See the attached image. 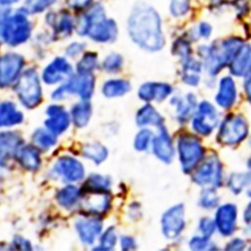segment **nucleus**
I'll use <instances>...</instances> for the list:
<instances>
[{
    "mask_svg": "<svg viewBox=\"0 0 251 251\" xmlns=\"http://www.w3.org/2000/svg\"><path fill=\"white\" fill-rule=\"evenodd\" d=\"M50 23L58 35H68L72 32L74 24L73 19L67 12H61L57 15H53Z\"/></svg>",
    "mask_w": 251,
    "mask_h": 251,
    "instance_id": "31",
    "label": "nucleus"
},
{
    "mask_svg": "<svg viewBox=\"0 0 251 251\" xmlns=\"http://www.w3.org/2000/svg\"><path fill=\"white\" fill-rule=\"evenodd\" d=\"M79 195H80V192L78 191L76 187L73 185H69L57 193L56 199L58 204L61 205L62 207L71 208L77 202Z\"/></svg>",
    "mask_w": 251,
    "mask_h": 251,
    "instance_id": "33",
    "label": "nucleus"
},
{
    "mask_svg": "<svg viewBox=\"0 0 251 251\" xmlns=\"http://www.w3.org/2000/svg\"><path fill=\"white\" fill-rule=\"evenodd\" d=\"M237 208L233 204H224L218 208L215 215V224L223 236L232 235L236 229Z\"/></svg>",
    "mask_w": 251,
    "mask_h": 251,
    "instance_id": "14",
    "label": "nucleus"
},
{
    "mask_svg": "<svg viewBox=\"0 0 251 251\" xmlns=\"http://www.w3.org/2000/svg\"><path fill=\"white\" fill-rule=\"evenodd\" d=\"M110 203L109 191H85V196L81 198V208L89 214H103L109 209Z\"/></svg>",
    "mask_w": 251,
    "mask_h": 251,
    "instance_id": "13",
    "label": "nucleus"
},
{
    "mask_svg": "<svg viewBox=\"0 0 251 251\" xmlns=\"http://www.w3.org/2000/svg\"><path fill=\"white\" fill-rule=\"evenodd\" d=\"M185 228V208L182 204L173 206L162 217V231L164 235L173 239L178 237Z\"/></svg>",
    "mask_w": 251,
    "mask_h": 251,
    "instance_id": "11",
    "label": "nucleus"
},
{
    "mask_svg": "<svg viewBox=\"0 0 251 251\" xmlns=\"http://www.w3.org/2000/svg\"><path fill=\"white\" fill-rule=\"evenodd\" d=\"M237 91L235 81L232 77H222L216 96V102L222 109H230L236 101Z\"/></svg>",
    "mask_w": 251,
    "mask_h": 251,
    "instance_id": "18",
    "label": "nucleus"
},
{
    "mask_svg": "<svg viewBox=\"0 0 251 251\" xmlns=\"http://www.w3.org/2000/svg\"><path fill=\"white\" fill-rule=\"evenodd\" d=\"M202 72V64L193 57L184 61L183 80L185 83L192 87H196L200 81V75Z\"/></svg>",
    "mask_w": 251,
    "mask_h": 251,
    "instance_id": "26",
    "label": "nucleus"
},
{
    "mask_svg": "<svg viewBox=\"0 0 251 251\" xmlns=\"http://www.w3.org/2000/svg\"><path fill=\"white\" fill-rule=\"evenodd\" d=\"M82 155L94 161L96 164H100L108 157V150L100 144H87L82 147Z\"/></svg>",
    "mask_w": 251,
    "mask_h": 251,
    "instance_id": "32",
    "label": "nucleus"
},
{
    "mask_svg": "<svg viewBox=\"0 0 251 251\" xmlns=\"http://www.w3.org/2000/svg\"><path fill=\"white\" fill-rule=\"evenodd\" d=\"M172 94V87L162 82L145 83L139 90V97L145 101L164 100Z\"/></svg>",
    "mask_w": 251,
    "mask_h": 251,
    "instance_id": "19",
    "label": "nucleus"
},
{
    "mask_svg": "<svg viewBox=\"0 0 251 251\" xmlns=\"http://www.w3.org/2000/svg\"><path fill=\"white\" fill-rule=\"evenodd\" d=\"M15 92L27 109H33L40 103L43 100V91H41L38 76L33 70H27L20 76Z\"/></svg>",
    "mask_w": 251,
    "mask_h": 251,
    "instance_id": "5",
    "label": "nucleus"
},
{
    "mask_svg": "<svg viewBox=\"0 0 251 251\" xmlns=\"http://www.w3.org/2000/svg\"><path fill=\"white\" fill-rule=\"evenodd\" d=\"M244 247H245V242L241 238H234L226 245V248L228 250H241Z\"/></svg>",
    "mask_w": 251,
    "mask_h": 251,
    "instance_id": "49",
    "label": "nucleus"
},
{
    "mask_svg": "<svg viewBox=\"0 0 251 251\" xmlns=\"http://www.w3.org/2000/svg\"><path fill=\"white\" fill-rule=\"evenodd\" d=\"M116 241H117V236H116V232H115V228L114 227H110L104 234L102 235L101 239H100V245L99 248V250H112L115 245H116Z\"/></svg>",
    "mask_w": 251,
    "mask_h": 251,
    "instance_id": "40",
    "label": "nucleus"
},
{
    "mask_svg": "<svg viewBox=\"0 0 251 251\" xmlns=\"http://www.w3.org/2000/svg\"><path fill=\"white\" fill-rule=\"evenodd\" d=\"M191 6V0H170V14L176 18L184 17L190 12Z\"/></svg>",
    "mask_w": 251,
    "mask_h": 251,
    "instance_id": "37",
    "label": "nucleus"
},
{
    "mask_svg": "<svg viewBox=\"0 0 251 251\" xmlns=\"http://www.w3.org/2000/svg\"><path fill=\"white\" fill-rule=\"evenodd\" d=\"M251 183V173H238L233 174L229 178L228 186L233 193H240L246 186Z\"/></svg>",
    "mask_w": 251,
    "mask_h": 251,
    "instance_id": "36",
    "label": "nucleus"
},
{
    "mask_svg": "<svg viewBox=\"0 0 251 251\" xmlns=\"http://www.w3.org/2000/svg\"><path fill=\"white\" fill-rule=\"evenodd\" d=\"M8 17V12L5 10H0V40L3 39L2 38V32H3V27L5 25L6 19Z\"/></svg>",
    "mask_w": 251,
    "mask_h": 251,
    "instance_id": "52",
    "label": "nucleus"
},
{
    "mask_svg": "<svg viewBox=\"0 0 251 251\" xmlns=\"http://www.w3.org/2000/svg\"><path fill=\"white\" fill-rule=\"evenodd\" d=\"M195 35L203 39H208L212 34V25L207 22H201L195 26Z\"/></svg>",
    "mask_w": 251,
    "mask_h": 251,
    "instance_id": "46",
    "label": "nucleus"
},
{
    "mask_svg": "<svg viewBox=\"0 0 251 251\" xmlns=\"http://www.w3.org/2000/svg\"><path fill=\"white\" fill-rule=\"evenodd\" d=\"M102 66H103V69L107 72H110V73L119 72V70L123 66V57L120 54L113 53L104 59Z\"/></svg>",
    "mask_w": 251,
    "mask_h": 251,
    "instance_id": "44",
    "label": "nucleus"
},
{
    "mask_svg": "<svg viewBox=\"0 0 251 251\" xmlns=\"http://www.w3.org/2000/svg\"><path fill=\"white\" fill-rule=\"evenodd\" d=\"M16 158L19 164L22 165L25 169L29 171H36L40 166V157L39 153L32 146H25L17 150Z\"/></svg>",
    "mask_w": 251,
    "mask_h": 251,
    "instance_id": "24",
    "label": "nucleus"
},
{
    "mask_svg": "<svg viewBox=\"0 0 251 251\" xmlns=\"http://www.w3.org/2000/svg\"><path fill=\"white\" fill-rule=\"evenodd\" d=\"M215 229H216L215 221L211 220L208 217L201 219V221L199 223V230L201 231L202 236L210 239V237L213 235V233L215 231Z\"/></svg>",
    "mask_w": 251,
    "mask_h": 251,
    "instance_id": "45",
    "label": "nucleus"
},
{
    "mask_svg": "<svg viewBox=\"0 0 251 251\" xmlns=\"http://www.w3.org/2000/svg\"><path fill=\"white\" fill-rule=\"evenodd\" d=\"M190 248L193 250H203L207 249V247L210 245V241H209V238L204 237V236H195L191 239L190 243Z\"/></svg>",
    "mask_w": 251,
    "mask_h": 251,
    "instance_id": "47",
    "label": "nucleus"
},
{
    "mask_svg": "<svg viewBox=\"0 0 251 251\" xmlns=\"http://www.w3.org/2000/svg\"><path fill=\"white\" fill-rule=\"evenodd\" d=\"M231 5L239 14H246L250 9L248 0H232Z\"/></svg>",
    "mask_w": 251,
    "mask_h": 251,
    "instance_id": "48",
    "label": "nucleus"
},
{
    "mask_svg": "<svg viewBox=\"0 0 251 251\" xmlns=\"http://www.w3.org/2000/svg\"><path fill=\"white\" fill-rule=\"evenodd\" d=\"M95 78L90 74H77L69 79L66 85L59 87L53 94V100H61L69 94H77L82 100H89L94 92Z\"/></svg>",
    "mask_w": 251,
    "mask_h": 251,
    "instance_id": "8",
    "label": "nucleus"
},
{
    "mask_svg": "<svg viewBox=\"0 0 251 251\" xmlns=\"http://www.w3.org/2000/svg\"><path fill=\"white\" fill-rule=\"evenodd\" d=\"M102 228L101 221L96 218L81 219L75 223V229L80 240L86 244H93Z\"/></svg>",
    "mask_w": 251,
    "mask_h": 251,
    "instance_id": "21",
    "label": "nucleus"
},
{
    "mask_svg": "<svg viewBox=\"0 0 251 251\" xmlns=\"http://www.w3.org/2000/svg\"><path fill=\"white\" fill-rule=\"evenodd\" d=\"M47 114L49 116V119L46 121L47 129L55 136L62 134L69 128V114L61 107L52 104V106L49 107Z\"/></svg>",
    "mask_w": 251,
    "mask_h": 251,
    "instance_id": "16",
    "label": "nucleus"
},
{
    "mask_svg": "<svg viewBox=\"0 0 251 251\" xmlns=\"http://www.w3.org/2000/svg\"><path fill=\"white\" fill-rule=\"evenodd\" d=\"M136 122L140 127L154 125L160 128L163 126V118L151 104H146V106L139 110V112L137 113Z\"/></svg>",
    "mask_w": 251,
    "mask_h": 251,
    "instance_id": "28",
    "label": "nucleus"
},
{
    "mask_svg": "<svg viewBox=\"0 0 251 251\" xmlns=\"http://www.w3.org/2000/svg\"><path fill=\"white\" fill-rule=\"evenodd\" d=\"M82 50H83V46L82 45H80V44H74V45L70 46V48L68 49L67 52H68L69 55L74 56V55H76L78 52H80Z\"/></svg>",
    "mask_w": 251,
    "mask_h": 251,
    "instance_id": "53",
    "label": "nucleus"
},
{
    "mask_svg": "<svg viewBox=\"0 0 251 251\" xmlns=\"http://www.w3.org/2000/svg\"><path fill=\"white\" fill-rule=\"evenodd\" d=\"M247 167H248V170H249V172L251 173V158L248 160V163H247Z\"/></svg>",
    "mask_w": 251,
    "mask_h": 251,
    "instance_id": "58",
    "label": "nucleus"
},
{
    "mask_svg": "<svg viewBox=\"0 0 251 251\" xmlns=\"http://www.w3.org/2000/svg\"><path fill=\"white\" fill-rule=\"evenodd\" d=\"M219 203V196L212 188H208L205 190L200 198V205L204 209H213Z\"/></svg>",
    "mask_w": 251,
    "mask_h": 251,
    "instance_id": "39",
    "label": "nucleus"
},
{
    "mask_svg": "<svg viewBox=\"0 0 251 251\" xmlns=\"http://www.w3.org/2000/svg\"><path fill=\"white\" fill-rule=\"evenodd\" d=\"M73 68L65 58H55L51 64L45 70L43 78L49 83V85H53V83L58 82L59 80L64 79L66 75L72 74Z\"/></svg>",
    "mask_w": 251,
    "mask_h": 251,
    "instance_id": "20",
    "label": "nucleus"
},
{
    "mask_svg": "<svg viewBox=\"0 0 251 251\" xmlns=\"http://www.w3.org/2000/svg\"><path fill=\"white\" fill-rule=\"evenodd\" d=\"M160 133L153 139V152L155 156L164 163H170L174 157V149L172 145V140L164 128V126L160 127Z\"/></svg>",
    "mask_w": 251,
    "mask_h": 251,
    "instance_id": "17",
    "label": "nucleus"
},
{
    "mask_svg": "<svg viewBox=\"0 0 251 251\" xmlns=\"http://www.w3.org/2000/svg\"><path fill=\"white\" fill-rule=\"evenodd\" d=\"M25 65L23 56L6 53L0 57V88H6L16 80Z\"/></svg>",
    "mask_w": 251,
    "mask_h": 251,
    "instance_id": "12",
    "label": "nucleus"
},
{
    "mask_svg": "<svg viewBox=\"0 0 251 251\" xmlns=\"http://www.w3.org/2000/svg\"><path fill=\"white\" fill-rule=\"evenodd\" d=\"M77 31L80 34H88L99 43H110L117 36V25L109 19L100 5H96L90 13L81 19Z\"/></svg>",
    "mask_w": 251,
    "mask_h": 251,
    "instance_id": "3",
    "label": "nucleus"
},
{
    "mask_svg": "<svg viewBox=\"0 0 251 251\" xmlns=\"http://www.w3.org/2000/svg\"><path fill=\"white\" fill-rule=\"evenodd\" d=\"M121 244H122L123 250H131V249L136 248V243H135L134 239L131 237H126V236L122 237Z\"/></svg>",
    "mask_w": 251,
    "mask_h": 251,
    "instance_id": "50",
    "label": "nucleus"
},
{
    "mask_svg": "<svg viewBox=\"0 0 251 251\" xmlns=\"http://www.w3.org/2000/svg\"><path fill=\"white\" fill-rule=\"evenodd\" d=\"M152 132L150 130H142L138 133L135 139V148L138 151H145L148 149V146L152 139Z\"/></svg>",
    "mask_w": 251,
    "mask_h": 251,
    "instance_id": "42",
    "label": "nucleus"
},
{
    "mask_svg": "<svg viewBox=\"0 0 251 251\" xmlns=\"http://www.w3.org/2000/svg\"><path fill=\"white\" fill-rule=\"evenodd\" d=\"M14 243H15V245H16V247L17 248H19V249H23V250H29L30 249V244L26 241V240H25V239H23V238H17V239H15L14 240Z\"/></svg>",
    "mask_w": 251,
    "mask_h": 251,
    "instance_id": "54",
    "label": "nucleus"
},
{
    "mask_svg": "<svg viewBox=\"0 0 251 251\" xmlns=\"http://www.w3.org/2000/svg\"><path fill=\"white\" fill-rule=\"evenodd\" d=\"M193 180L197 185L203 187H219L222 183V167L219 160L214 156L205 160L196 170Z\"/></svg>",
    "mask_w": 251,
    "mask_h": 251,
    "instance_id": "10",
    "label": "nucleus"
},
{
    "mask_svg": "<svg viewBox=\"0 0 251 251\" xmlns=\"http://www.w3.org/2000/svg\"><path fill=\"white\" fill-rule=\"evenodd\" d=\"M231 73L237 76H247L251 73V46L243 45L230 64Z\"/></svg>",
    "mask_w": 251,
    "mask_h": 251,
    "instance_id": "23",
    "label": "nucleus"
},
{
    "mask_svg": "<svg viewBox=\"0 0 251 251\" xmlns=\"http://www.w3.org/2000/svg\"><path fill=\"white\" fill-rule=\"evenodd\" d=\"M31 25L25 13L18 12L8 16L2 32V38L11 47L24 44L29 38Z\"/></svg>",
    "mask_w": 251,
    "mask_h": 251,
    "instance_id": "6",
    "label": "nucleus"
},
{
    "mask_svg": "<svg viewBox=\"0 0 251 251\" xmlns=\"http://www.w3.org/2000/svg\"><path fill=\"white\" fill-rule=\"evenodd\" d=\"M22 145V139L16 133L0 134V165H5L8 160L16 154Z\"/></svg>",
    "mask_w": 251,
    "mask_h": 251,
    "instance_id": "22",
    "label": "nucleus"
},
{
    "mask_svg": "<svg viewBox=\"0 0 251 251\" xmlns=\"http://www.w3.org/2000/svg\"><path fill=\"white\" fill-rule=\"evenodd\" d=\"M219 123L218 112L213 104L208 101H202L198 106L196 115L192 120V129L201 136H209Z\"/></svg>",
    "mask_w": 251,
    "mask_h": 251,
    "instance_id": "9",
    "label": "nucleus"
},
{
    "mask_svg": "<svg viewBox=\"0 0 251 251\" xmlns=\"http://www.w3.org/2000/svg\"><path fill=\"white\" fill-rule=\"evenodd\" d=\"M244 221L247 223V224H250L251 225V203L247 206L246 210L244 212Z\"/></svg>",
    "mask_w": 251,
    "mask_h": 251,
    "instance_id": "56",
    "label": "nucleus"
},
{
    "mask_svg": "<svg viewBox=\"0 0 251 251\" xmlns=\"http://www.w3.org/2000/svg\"><path fill=\"white\" fill-rule=\"evenodd\" d=\"M248 135V124L241 116H229L221 124L218 132V142L226 146L241 143Z\"/></svg>",
    "mask_w": 251,
    "mask_h": 251,
    "instance_id": "7",
    "label": "nucleus"
},
{
    "mask_svg": "<svg viewBox=\"0 0 251 251\" xmlns=\"http://www.w3.org/2000/svg\"><path fill=\"white\" fill-rule=\"evenodd\" d=\"M172 103L176 106L178 120L180 121H186L192 115L197 106L196 97L192 94H189L184 98H174L172 100Z\"/></svg>",
    "mask_w": 251,
    "mask_h": 251,
    "instance_id": "27",
    "label": "nucleus"
},
{
    "mask_svg": "<svg viewBox=\"0 0 251 251\" xmlns=\"http://www.w3.org/2000/svg\"><path fill=\"white\" fill-rule=\"evenodd\" d=\"M130 90L131 85L129 81L124 79H112L104 83L102 88V93L108 98H115L124 96Z\"/></svg>",
    "mask_w": 251,
    "mask_h": 251,
    "instance_id": "30",
    "label": "nucleus"
},
{
    "mask_svg": "<svg viewBox=\"0 0 251 251\" xmlns=\"http://www.w3.org/2000/svg\"><path fill=\"white\" fill-rule=\"evenodd\" d=\"M70 6L74 8H81L89 5L93 0H67Z\"/></svg>",
    "mask_w": 251,
    "mask_h": 251,
    "instance_id": "51",
    "label": "nucleus"
},
{
    "mask_svg": "<svg viewBox=\"0 0 251 251\" xmlns=\"http://www.w3.org/2000/svg\"><path fill=\"white\" fill-rule=\"evenodd\" d=\"M111 183L107 177L92 175L83 186V191H109Z\"/></svg>",
    "mask_w": 251,
    "mask_h": 251,
    "instance_id": "35",
    "label": "nucleus"
},
{
    "mask_svg": "<svg viewBox=\"0 0 251 251\" xmlns=\"http://www.w3.org/2000/svg\"><path fill=\"white\" fill-rule=\"evenodd\" d=\"M247 194H248L249 197H251V183L249 184V189H248V191H247Z\"/></svg>",
    "mask_w": 251,
    "mask_h": 251,
    "instance_id": "59",
    "label": "nucleus"
},
{
    "mask_svg": "<svg viewBox=\"0 0 251 251\" xmlns=\"http://www.w3.org/2000/svg\"><path fill=\"white\" fill-rule=\"evenodd\" d=\"M54 171L70 182L79 181L85 175V170L80 162L71 157L60 158L54 166Z\"/></svg>",
    "mask_w": 251,
    "mask_h": 251,
    "instance_id": "15",
    "label": "nucleus"
},
{
    "mask_svg": "<svg viewBox=\"0 0 251 251\" xmlns=\"http://www.w3.org/2000/svg\"><path fill=\"white\" fill-rule=\"evenodd\" d=\"M55 0H26L25 8L30 13H37L44 11Z\"/></svg>",
    "mask_w": 251,
    "mask_h": 251,
    "instance_id": "41",
    "label": "nucleus"
},
{
    "mask_svg": "<svg viewBox=\"0 0 251 251\" xmlns=\"http://www.w3.org/2000/svg\"><path fill=\"white\" fill-rule=\"evenodd\" d=\"M174 52L180 56V58L182 60H187L188 58H190V52H191V49H190V45L188 39H183L180 38L178 39L175 45H174Z\"/></svg>",
    "mask_w": 251,
    "mask_h": 251,
    "instance_id": "43",
    "label": "nucleus"
},
{
    "mask_svg": "<svg viewBox=\"0 0 251 251\" xmlns=\"http://www.w3.org/2000/svg\"><path fill=\"white\" fill-rule=\"evenodd\" d=\"M32 141L41 150H48L56 143V137L50 130L38 129L34 132Z\"/></svg>",
    "mask_w": 251,
    "mask_h": 251,
    "instance_id": "34",
    "label": "nucleus"
},
{
    "mask_svg": "<svg viewBox=\"0 0 251 251\" xmlns=\"http://www.w3.org/2000/svg\"><path fill=\"white\" fill-rule=\"evenodd\" d=\"M129 33L142 49L157 51L164 48L165 37L158 12L150 5H137L129 18Z\"/></svg>",
    "mask_w": 251,
    "mask_h": 251,
    "instance_id": "1",
    "label": "nucleus"
},
{
    "mask_svg": "<svg viewBox=\"0 0 251 251\" xmlns=\"http://www.w3.org/2000/svg\"><path fill=\"white\" fill-rule=\"evenodd\" d=\"M244 41L240 37H229L211 46L201 48L200 56L206 71L210 75H217L225 66L231 64Z\"/></svg>",
    "mask_w": 251,
    "mask_h": 251,
    "instance_id": "2",
    "label": "nucleus"
},
{
    "mask_svg": "<svg viewBox=\"0 0 251 251\" xmlns=\"http://www.w3.org/2000/svg\"><path fill=\"white\" fill-rule=\"evenodd\" d=\"M178 152L182 169L190 173L203 160L204 148L201 142L191 134H185L178 139Z\"/></svg>",
    "mask_w": 251,
    "mask_h": 251,
    "instance_id": "4",
    "label": "nucleus"
},
{
    "mask_svg": "<svg viewBox=\"0 0 251 251\" xmlns=\"http://www.w3.org/2000/svg\"><path fill=\"white\" fill-rule=\"evenodd\" d=\"M16 1H18V0H0V5H9Z\"/></svg>",
    "mask_w": 251,
    "mask_h": 251,
    "instance_id": "57",
    "label": "nucleus"
},
{
    "mask_svg": "<svg viewBox=\"0 0 251 251\" xmlns=\"http://www.w3.org/2000/svg\"><path fill=\"white\" fill-rule=\"evenodd\" d=\"M98 56L94 52L86 53L82 56L77 64V73L78 74H90L97 67Z\"/></svg>",
    "mask_w": 251,
    "mask_h": 251,
    "instance_id": "38",
    "label": "nucleus"
},
{
    "mask_svg": "<svg viewBox=\"0 0 251 251\" xmlns=\"http://www.w3.org/2000/svg\"><path fill=\"white\" fill-rule=\"evenodd\" d=\"M72 115H73L74 124L76 126L77 128L86 127L91 119V115H92L91 103L89 101H87V100L76 103L75 106L73 108Z\"/></svg>",
    "mask_w": 251,
    "mask_h": 251,
    "instance_id": "29",
    "label": "nucleus"
},
{
    "mask_svg": "<svg viewBox=\"0 0 251 251\" xmlns=\"http://www.w3.org/2000/svg\"><path fill=\"white\" fill-rule=\"evenodd\" d=\"M24 121V115L18 112L14 104L10 101L0 103V128L11 127Z\"/></svg>",
    "mask_w": 251,
    "mask_h": 251,
    "instance_id": "25",
    "label": "nucleus"
},
{
    "mask_svg": "<svg viewBox=\"0 0 251 251\" xmlns=\"http://www.w3.org/2000/svg\"><path fill=\"white\" fill-rule=\"evenodd\" d=\"M244 88H245L246 95H247V96H248V98L251 100V73L247 75V78L245 79V82H244Z\"/></svg>",
    "mask_w": 251,
    "mask_h": 251,
    "instance_id": "55",
    "label": "nucleus"
}]
</instances>
